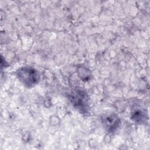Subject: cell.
Listing matches in <instances>:
<instances>
[{"instance_id": "obj_4", "label": "cell", "mask_w": 150, "mask_h": 150, "mask_svg": "<svg viewBox=\"0 0 150 150\" xmlns=\"http://www.w3.org/2000/svg\"><path fill=\"white\" fill-rule=\"evenodd\" d=\"M131 118L134 122L138 124L144 123L147 118L146 112L139 105H134L131 108Z\"/></svg>"}, {"instance_id": "obj_2", "label": "cell", "mask_w": 150, "mask_h": 150, "mask_svg": "<svg viewBox=\"0 0 150 150\" xmlns=\"http://www.w3.org/2000/svg\"><path fill=\"white\" fill-rule=\"evenodd\" d=\"M15 74L18 79L28 88L34 87L40 80L39 72L30 66L20 67L16 70Z\"/></svg>"}, {"instance_id": "obj_5", "label": "cell", "mask_w": 150, "mask_h": 150, "mask_svg": "<svg viewBox=\"0 0 150 150\" xmlns=\"http://www.w3.org/2000/svg\"><path fill=\"white\" fill-rule=\"evenodd\" d=\"M77 74L79 78L83 81H88L91 78V73L88 69L83 66H79L77 69Z\"/></svg>"}, {"instance_id": "obj_1", "label": "cell", "mask_w": 150, "mask_h": 150, "mask_svg": "<svg viewBox=\"0 0 150 150\" xmlns=\"http://www.w3.org/2000/svg\"><path fill=\"white\" fill-rule=\"evenodd\" d=\"M69 100L73 107L81 114H87L90 111L89 97L86 91L78 87L73 89L69 94Z\"/></svg>"}, {"instance_id": "obj_3", "label": "cell", "mask_w": 150, "mask_h": 150, "mask_svg": "<svg viewBox=\"0 0 150 150\" xmlns=\"http://www.w3.org/2000/svg\"><path fill=\"white\" fill-rule=\"evenodd\" d=\"M103 126L110 133H113L118 128L120 124L119 117L115 114H105L101 117Z\"/></svg>"}]
</instances>
